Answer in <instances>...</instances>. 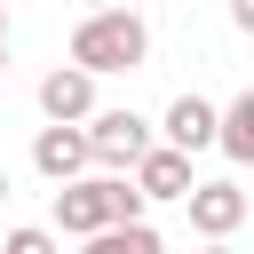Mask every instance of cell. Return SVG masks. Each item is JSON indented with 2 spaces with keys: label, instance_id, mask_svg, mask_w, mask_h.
Wrapping results in <instances>:
<instances>
[{
  "label": "cell",
  "instance_id": "6da1fadb",
  "mask_svg": "<svg viewBox=\"0 0 254 254\" xmlns=\"http://www.w3.org/2000/svg\"><path fill=\"white\" fill-rule=\"evenodd\" d=\"M143 56H151V24H143L135 8H103V16H79V32H71V64H79L87 79H111V71H143Z\"/></svg>",
  "mask_w": 254,
  "mask_h": 254
},
{
  "label": "cell",
  "instance_id": "7a4b0ae2",
  "mask_svg": "<svg viewBox=\"0 0 254 254\" xmlns=\"http://www.w3.org/2000/svg\"><path fill=\"white\" fill-rule=\"evenodd\" d=\"M87 143H95V167L103 175H135L159 143H151V119H135V111H95L87 119Z\"/></svg>",
  "mask_w": 254,
  "mask_h": 254
},
{
  "label": "cell",
  "instance_id": "3957f363",
  "mask_svg": "<svg viewBox=\"0 0 254 254\" xmlns=\"http://www.w3.org/2000/svg\"><path fill=\"white\" fill-rule=\"evenodd\" d=\"M48 230H64V238H79V246H87V238H103V230H111V183H103V175L64 183V190H56V222H48Z\"/></svg>",
  "mask_w": 254,
  "mask_h": 254
},
{
  "label": "cell",
  "instance_id": "277c9868",
  "mask_svg": "<svg viewBox=\"0 0 254 254\" xmlns=\"http://www.w3.org/2000/svg\"><path fill=\"white\" fill-rule=\"evenodd\" d=\"M32 167L64 190V183H87V167H95V143H87V127H40L32 135Z\"/></svg>",
  "mask_w": 254,
  "mask_h": 254
},
{
  "label": "cell",
  "instance_id": "5b68a950",
  "mask_svg": "<svg viewBox=\"0 0 254 254\" xmlns=\"http://www.w3.org/2000/svg\"><path fill=\"white\" fill-rule=\"evenodd\" d=\"M183 206H190V230H198L206 246H222V238H230V230L246 222V190H238L230 175H214V183H198V190H190Z\"/></svg>",
  "mask_w": 254,
  "mask_h": 254
},
{
  "label": "cell",
  "instance_id": "8992f818",
  "mask_svg": "<svg viewBox=\"0 0 254 254\" xmlns=\"http://www.w3.org/2000/svg\"><path fill=\"white\" fill-rule=\"evenodd\" d=\"M40 111H48V127H87L95 119V79L79 64H56L40 79Z\"/></svg>",
  "mask_w": 254,
  "mask_h": 254
},
{
  "label": "cell",
  "instance_id": "52a82bcc",
  "mask_svg": "<svg viewBox=\"0 0 254 254\" xmlns=\"http://www.w3.org/2000/svg\"><path fill=\"white\" fill-rule=\"evenodd\" d=\"M214 143H222V111H214L206 95H175V103H167V151H190V159H198V151H214Z\"/></svg>",
  "mask_w": 254,
  "mask_h": 254
},
{
  "label": "cell",
  "instance_id": "ba28073f",
  "mask_svg": "<svg viewBox=\"0 0 254 254\" xmlns=\"http://www.w3.org/2000/svg\"><path fill=\"white\" fill-rule=\"evenodd\" d=\"M135 190H143V198H190V190H198V175H190V151H167V143H159V151L135 167Z\"/></svg>",
  "mask_w": 254,
  "mask_h": 254
},
{
  "label": "cell",
  "instance_id": "9c48e42d",
  "mask_svg": "<svg viewBox=\"0 0 254 254\" xmlns=\"http://www.w3.org/2000/svg\"><path fill=\"white\" fill-rule=\"evenodd\" d=\"M214 151H222V159H238V167H254V87L222 103V143H214Z\"/></svg>",
  "mask_w": 254,
  "mask_h": 254
},
{
  "label": "cell",
  "instance_id": "30bf717a",
  "mask_svg": "<svg viewBox=\"0 0 254 254\" xmlns=\"http://www.w3.org/2000/svg\"><path fill=\"white\" fill-rule=\"evenodd\" d=\"M79 254H167V246H159V230H151V222H127V230H103V238H87Z\"/></svg>",
  "mask_w": 254,
  "mask_h": 254
},
{
  "label": "cell",
  "instance_id": "8fae6325",
  "mask_svg": "<svg viewBox=\"0 0 254 254\" xmlns=\"http://www.w3.org/2000/svg\"><path fill=\"white\" fill-rule=\"evenodd\" d=\"M103 183H111V230H127V222H143V206H151V198L135 190V175H103Z\"/></svg>",
  "mask_w": 254,
  "mask_h": 254
},
{
  "label": "cell",
  "instance_id": "7c38bea8",
  "mask_svg": "<svg viewBox=\"0 0 254 254\" xmlns=\"http://www.w3.org/2000/svg\"><path fill=\"white\" fill-rule=\"evenodd\" d=\"M0 254H64V246H56V230H48V222H16V230L0 238Z\"/></svg>",
  "mask_w": 254,
  "mask_h": 254
},
{
  "label": "cell",
  "instance_id": "4fadbf2b",
  "mask_svg": "<svg viewBox=\"0 0 254 254\" xmlns=\"http://www.w3.org/2000/svg\"><path fill=\"white\" fill-rule=\"evenodd\" d=\"M230 24H238V32L254 40V0H230Z\"/></svg>",
  "mask_w": 254,
  "mask_h": 254
},
{
  "label": "cell",
  "instance_id": "5bb4252c",
  "mask_svg": "<svg viewBox=\"0 0 254 254\" xmlns=\"http://www.w3.org/2000/svg\"><path fill=\"white\" fill-rule=\"evenodd\" d=\"M0 71H8V8H0Z\"/></svg>",
  "mask_w": 254,
  "mask_h": 254
},
{
  "label": "cell",
  "instance_id": "9a60e30c",
  "mask_svg": "<svg viewBox=\"0 0 254 254\" xmlns=\"http://www.w3.org/2000/svg\"><path fill=\"white\" fill-rule=\"evenodd\" d=\"M103 8H127V0H87V16H103Z\"/></svg>",
  "mask_w": 254,
  "mask_h": 254
},
{
  "label": "cell",
  "instance_id": "2e32d148",
  "mask_svg": "<svg viewBox=\"0 0 254 254\" xmlns=\"http://www.w3.org/2000/svg\"><path fill=\"white\" fill-rule=\"evenodd\" d=\"M198 254H230V246H198Z\"/></svg>",
  "mask_w": 254,
  "mask_h": 254
},
{
  "label": "cell",
  "instance_id": "e0dca14e",
  "mask_svg": "<svg viewBox=\"0 0 254 254\" xmlns=\"http://www.w3.org/2000/svg\"><path fill=\"white\" fill-rule=\"evenodd\" d=\"M0 198H8V167H0Z\"/></svg>",
  "mask_w": 254,
  "mask_h": 254
},
{
  "label": "cell",
  "instance_id": "ac0fdd59",
  "mask_svg": "<svg viewBox=\"0 0 254 254\" xmlns=\"http://www.w3.org/2000/svg\"><path fill=\"white\" fill-rule=\"evenodd\" d=\"M0 8H8V0H0Z\"/></svg>",
  "mask_w": 254,
  "mask_h": 254
}]
</instances>
